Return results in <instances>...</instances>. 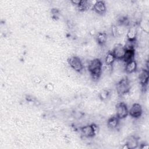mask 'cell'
Masks as SVG:
<instances>
[{"label":"cell","mask_w":149,"mask_h":149,"mask_svg":"<svg viewBox=\"0 0 149 149\" xmlns=\"http://www.w3.org/2000/svg\"><path fill=\"white\" fill-rule=\"evenodd\" d=\"M102 64L99 59H94L89 62L88 69L94 79H98L102 72Z\"/></svg>","instance_id":"6da1fadb"},{"label":"cell","mask_w":149,"mask_h":149,"mask_svg":"<svg viewBox=\"0 0 149 149\" xmlns=\"http://www.w3.org/2000/svg\"><path fill=\"white\" fill-rule=\"evenodd\" d=\"M130 90L129 80L127 77L122 79L116 84V91L119 95L123 96L128 93Z\"/></svg>","instance_id":"7a4b0ae2"},{"label":"cell","mask_w":149,"mask_h":149,"mask_svg":"<svg viewBox=\"0 0 149 149\" xmlns=\"http://www.w3.org/2000/svg\"><path fill=\"white\" fill-rule=\"evenodd\" d=\"M116 117L119 119H122L129 115V109L124 102H119L116 106Z\"/></svg>","instance_id":"3957f363"},{"label":"cell","mask_w":149,"mask_h":149,"mask_svg":"<svg viewBox=\"0 0 149 149\" xmlns=\"http://www.w3.org/2000/svg\"><path fill=\"white\" fill-rule=\"evenodd\" d=\"M126 51V49L125 46L120 44H117L114 46L111 52L115 56L116 60H122L123 59Z\"/></svg>","instance_id":"277c9868"},{"label":"cell","mask_w":149,"mask_h":149,"mask_svg":"<svg viewBox=\"0 0 149 149\" xmlns=\"http://www.w3.org/2000/svg\"><path fill=\"white\" fill-rule=\"evenodd\" d=\"M69 63L71 68L75 71L80 72L83 69V65L79 57L72 56L68 59Z\"/></svg>","instance_id":"5b68a950"},{"label":"cell","mask_w":149,"mask_h":149,"mask_svg":"<svg viewBox=\"0 0 149 149\" xmlns=\"http://www.w3.org/2000/svg\"><path fill=\"white\" fill-rule=\"evenodd\" d=\"M143 113V109L141 105L139 103H134L129 110V115L134 118H140Z\"/></svg>","instance_id":"8992f818"},{"label":"cell","mask_w":149,"mask_h":149,"mask_svg":"<svg viewBox=\"0 0 149 149\" xmlns=\"http://www.w3.org/2000/svg\"><path fill=\"white\" fill-rule=\"evenodd\" d=\"M82 134L86 137H92L95 134V128L93 125H88L80 128Z\"/></svg>","instance_id":"52a82bcc"},{"label":"cell","mask_w":149,"mask_h":149,"mask_svg":"<svg viewBox=\"0 0 149 149\" xmlns=\"http://www.w3.org/2000/svg\"><path fill=\"white\" fill-rule=\"evenodd\" d=\"M149 73L148 70L147 69H141L139 74V83L142 86H146L148 81Z\"/></svg>","instance_id":"ba28073f"},{"label":"cell","mask_w":149,"mask_h":149,"mask_svg":"<svg viewBox=\"0 0 149 149\" xmlns=\"http://www.w3.org/2000/svg\"><path fill=\"white\" fill-rule=\"evenodd\" d=\"M93 10L98 14H104L106 12V6L104 1H96L93 6Z\"/></svg>","instance_id":"9c48e42d"},{"label":"cell","mask_w":149,"mask_h":149,"mask_svg":"<svg viewBox=\"0 0 149 149\" xmlns=\"http://www.w3.org/2000/svg\"><path fill=\"white\" fill-rule=\"evenodd\" d=\"M137 65L134 59L132 60L125 63V70L127 73H132L137 70Z\"/></svg>","instance_id":"30bf717a"},{"label":"cell","mask_w":149,"mask_h":149,"mask_svg":"<svg viewBox=\"0 0 149 149\" xmlns=\"http://www.w3.org/2000/svg\"><path fill=\"white\" fill-rule=\"evenodd\" d=\"M137 31L135 26L131 27L130 28H129V30L127 32L126 36L127 38V40L129 41H135L137 37Z\"/></svg>","instance_id":"8fae6325"},{"label":"cell","mask_w":149,"mask_h":149,"mask_svg":"<svg viewBox=\"0 0 149 149\" xmlns=\"http://www.w3.org/2000/svg\"><path fill=\"white\" fill-rule=\"evenodd\" d=\"M134 56H135L134 49H126L122 61H123V62L126 63L132 60H133Z\"/></svg>","instance_id":"7c38bea8"},{"label":"cell","mask_w":149,"mask_h":149,"mask_svg":"<svg viewBox=\"0 0 149 149\" xmlns=\"http://www.w3.org/2000/svg\"><path fill=\"white\" fill-rule=\"evenodd\" d=\"M119 119L116 116H112L110 118L107 122L108 126L111 129H116L119 125Z\"/></svg>","instance_id":"4fadbf2b"},{"label":"cell","mask_w":149,"mask_h":149,"mask_svg":"<svg viewBox=\"0 0 149 149\" xmlns=\"http://www.w3.org/2000/svg\"><path fill=\"white\" fill-rule=\"evenodd\" d=\"M107 40V34L105 33L100 32L97 35V41L100 45H104Z\"/></svg>","instance_id":"5bb4252c"},{"label":"cell","mask_w":149,"mask_h":149,"mask_svg":"<svg viewBox=\"0 0 149 149\" xmlns=\"http://www.w3.org/2000/svg\"><path fill=\"white\" fill-rule=\"evenodd\" d=\"M126 144H127L129 148L133 149V148H137V147L138 146L139 143H138L137 139L135 137L132 136L129 138Z\"/></svg>","instance_id":"9a60e30c"},{"label":"cell","mask_w":149,"mask_h":149,"mask_svg":"<svg viewBox=\"0 0 149 149\" xmlns=\"http://www.w3.org/2000/svg\"><path fill=\"white\" fill-rule=\"evenodd\" d=\"M116 61V59L112 52H108L105 58V64L108 66H112Z\"/></svg>","instance_id":"2e32d148"},{"label":"cell","mask_w":149,"mask_h":149,"mask_svg":"<svg viewBox=\"0 0 149 149\" xmlns=\"http://www.w3.org/2000/svg\"><path fill=\"white\" fill-rule=\"evenodd\" d=\"M109 94V91L108 90H103L100 93V98L102 100H106L108 97Z\"/></svg>","instance_id":"e0dca14e"},{"label":"cell","mask_w":149,"mask_h":149,"mask_svg":"<svg viewBox=\"0 0 149 149\" xmlns=\"http://www.w3.org/2000/svg\"><path fill=\"white\" fill-rule=\"evenodd\" d=\"M111 33L113 36L115 37L118 35L117 34V27L116 26H112L111 29Z\"/></svg>","instance_id":"ac0fdd59"},{"label":"cell","mask_w":149,"mask_h":149,"mask_svg":"<svg viewBox=\"0 0 149 149\" xmlns=\"http://www.w3.org/2000/svg\"><path fill=\"white\" fill-rule=\"evenodd\" d=\"M45 88L48 91H52L54 90V86L51 83H48L45 86Z\"/></svg>","instance_id":"d6986e66"},{"label":"cell","mask_w":149,"mask_h":149,"mask_svg":"<svg viewBox=\"0 0 149 149\" xmlns=\"http://www.w3.org/2000/svg\"><path fill=\"white\" fill-rule=\"evenodd\" d=\"M80 2H81V1H79V0H77V1L74 0V1H72V2L73 4L76 5L77 6H78V5L80 4Z\"/></svg>","instance_id":"ffe728a7"},{"label":"cell","mask_w":149,"mask_h":149,"mask_svg":"<svg viewBox=\"0 0 149 149\" xmlns=\"http://www.w3.org/2000/svg\"><path fill=\"white\" fill-rule=\"evenodd\" d=\"M122 148L123 149H129V147H128V146H127V144L126 143L123 145V146L122 147Z\"/></svg>","instance_id":"44dd1931"},{"label":"cell","mask_w":149,"mask_h":149,"mask_svg":"<svg viewBox=\"0 0 149 149\" xmlns=\"http://www.w3.org/2000/svg\"><path fill=\"white\" fill-rule=\"evenodd\" d=\"M143 146L140 147L141 148H148V146L147 144H145V145H144V144H143Z\"/></svg>","instance_id":"7402d4cb"}]
</instances>
